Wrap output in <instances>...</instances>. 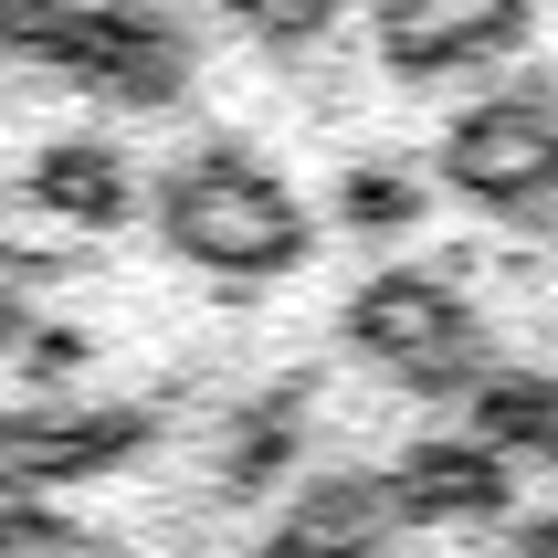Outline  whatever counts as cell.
I'll list each match as a JSON object with an SVG mask.
<instances>
[{
    "label": "cell",
    "instance_id": "1",
    "mask_svg": "<svg viewBox=\"0 0 558 558\" xmlns=\"http://www.w3.org/2000/svg\"><path fill=\"white\" fill-rule=\"evenodd\" d=\"M148 221H158V243L211 284H275L316 253L306 190L284 180L275 158L232 148V137H201V148L169 158L148 180Z\"/></svg>",
    "mask_w": 558,
    "mask_h": 558
},
{
    "label": "cell",
    "instance_id": "2",
    "mask_svg": "<svg viewBox=\"0 0 558 558\" xmlns=\"http://www.w3.org/2000/svg\"><path fill=\"white\" fill-rule=\"evenodd\" d=\"M338 327H348V348H359L369 369H390L401 390H422V401H474V390L496 379V327H485V306H474L453 275H433V264L369 275L348 295Z\"/></svg>",
    "mask_w": 558,
    "mask_h": 558
},
{
    "label": "cell",
    "instance_id": "3",
    "mask_svg": "<svg viewBox=\"0 0 558 558\" xmlns=\"http://www.w3.org/2000/svg\"><path fill=\"white\" fill-rule=\"evenodd\" d=\"M433 190L485 221H548L558 211V85H496L442 126Z\"/></svg>",
    "mask_w": 558,
    "mask_h": 558
},
{
    "label": "cell",
    "instance_id": "4",
    "mask_svg": "<svg viewBox=\"0 0 558 558\" xmlns=\"http://www.w3.org/2000/svg\"><path fill=\"white\" fill-rule=\"evenodd\" d=\"M0 53L85 74V85H126V95H169L190 63L180 32H158L148 11H106V0H0Z\"/></svg>",
    "mask_w": 558,
    "mask_h": 558
},
{
    "label": "cell",
    "instance_id": "5",
    "mask_svg": "<svg viewBox=\"0 0 558 558\" xmlns=\"http://www.w3.org/2000/svg\"><path fill=\"white\" fill-rule=\"evenodd\" d=\"M148 442H158L148 401H0V506L95 485V474L137 464Z\"/></svg>",
    "mask_w": 558,
    "mask_h": 558
},
{
    "label": "cell",
    "instance_id": "6",
    "mask_svg": "<svg viewBox=\"0 0 558 558\" xmlns=\"http://www.w3.org/2000/svg\"><path fill=\"white\" fill-rule=\"evenodd\" d=\"M369 11V53L401 85H442V74H485L517 53V32L537 22V0H359Z\"/></svg>",
    "mask_w": 558,
    "mask_h": 558
},
{
    "label": "cell",
    "instance_id": "7",
    "mask_svg": "<svg viewBox=\"0 0 558 558\" xmlns=\"http://www.w3.org/2000/svg\"><path fill=\"white\" fill-rule=\"evenodd\" d=\"M390 506H401V527H485V517H517V464H506L496 442L474 433H422L390 453Z\"/></svg>",
    "mask_w": 558,
    "mask_h": 558
},
{
    "label": "cell",
    "instance_id": "8",
    "mask_svg": "<svg viewBox=\"0 0 558 558\" xmlns=\"http://www.w3.org/2000/svg\"><path fill=\"white\" fill-rule=\"evenodd\" d=\"M22 201L63 232H117L137 211V158H126V137H43L22 158Z\"/></svg>",
    "mask_w": 558,
    "mask_h": 558
},
{
    "label": "cell",
    "instance_id": "9",
    "mask_svg": "<svg viewBox=\"0 0 558 558\" xmlns=\"http://www.w3.org/2000/svg\"><path fill=\"white\" fill-rule=\"evenodd\" d=\"M275 537L295 558H379L401 537V506H390V474H306L284 496Z\"/></svg>",
    "mask_w": 558,
    "mask_h": 558
},
{
    "label": "cell",
    "instance_id": "10",
    "mask_svg": "<svg viewBox=\"0 0 558 558\" xmlns=\"http://www.w3.org/2000/svg\"><path fill=\"white\" fill-rule=\"evenodd\" d=\"M306 390H316V379H284V390H264V401L232 422V442H221V496H232V506H243V496H275V474H295L306 422H316Z\"/></svg>",
    "mask_w": 558,
    "mask_h": 558
},
{
    "label": "cell",
    "instance_id": "11",
    "mask_svg": "<svg viewBox=\"0 0 558 558\" xmlns=\"http://www.w3.org/2000/svg\"><path fill=\"white\" fill-rule=\"evenodd\" d=\"M464 422L496 442L506 464H558V369H496L485 390L464 401Z\"/></svg>",
    "mask_w": 558,
    "mask_h": 558
},
{
    "label": "cell",
    "instance_id": "12",
    "mask_svg": "<svg viewBox=\"0 0 558 558\" xmlns=\"http://www.w3.org/2000/svg\"><path fill=\"white\" fill-rule=\"evenodd\" d=\"M422 201H433V180H422V169H390V158H359V169L338 180V221H348V232H369V243L411 232Z\"/></svg>",
    "mask_w": 558,
    "mask_h": 558
},
{
    "label": "cell",
    "instance_id": "13",
    "mask_svg": "<svg viewBox=\"0 0 558 558\" xmlns=\"http://www.w3.org/2000/svg\"><path fill=\"white\" fill-rule=\"evenodd\" d=\"M221 11H232V32L264 43V53H316V43H338V32H348L359 0H221Z\"/></svg>",
    "mask_w": 558,
    "mask_h": 558
},
{
    "label": "cell",
    "instance_id": "14",
    "mask_svg": "<svg viewBox=\"0 0 558 558\" xmlns=\"http://www.w3.org/2000/svg\"><path fill=\"white\" fill-rule=\"evenodd\" d=\"M0 558H106V537L63 496H11L0 506Z\"/></svg>",
    "mask_w": 558,
    "mask_h": 558
},
{
    "label": "cell",
    "instance_id": "15",
    "mask_svg": "<svg viewBox=\"0 0 558 558\" xmlns=\"http://www.w3.org/2000/svg\"><path fill=\"white\" fill-rule=\"evenodd\" d=\"M53 284H63V253L0 232V348H22L32 327H43V295H53Z\"/></svg>",
    "mask_w": 558,
    "mask_h": 558
},
{
    "label": "cell",
    "instance_id": "16",
    "mask_svg": "<svg viewBox=\"0 0 558 558\" xmlns=\"http://www.w3.org/2000/svg\"><path fill=\"white\" fill-rule=\"evenodd\" d=\"M517 527V558H558V506H527V517H506Z\"/></svg>",
    "mask_w": 558,
    "mask_h": 558
},
{
    "label": "cell",
    "instance_id": "17",
    "mask_svg": "<svg viewBox=\"0 0 558 558\" xmlns=\"http://www.w3.org/2000/svg\"><path fill=\"white\" fill-rule=\"evenodd\" d=\"M243 558H295V548H284V537H264V548H243Z\"/></svg>",
    "mask_w": 558,
    "mask_h": 558
}]
</instances>
